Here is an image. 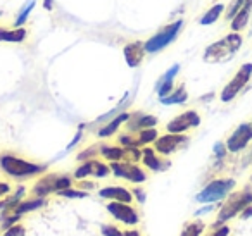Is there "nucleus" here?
Listing matches in <instances>:
<instances>
[{
    "instance_id": "36",
    "label": "nucleus",
    "mask_w": 252,
    "mask_h": 236,
    "mask_svg": "<svg viewBox=\"0 0 252 236\" xmlns=\"http://www.w3.org/2000/svg\"><path fill=\"white\" fill-rule=\"evenodd\" d=\"M133 197L137 198V202L138 204H145V200H147V191L144 190V188H140V186H135L133 188Z\"/></svg>"
},
{
    "instance_id": "35",
    "label": "nucleus",
    "mask_w": 252,
    "mask_h": 236,
    "mask_svg": "<svg viewBox=\"0 0 252 236\" xmlns=\"http://www.w3.org/2000/svg\"><path fill=\"white\" fill-rule=\"evenodd\" d=\"M26 229L21 224H12L11 228H7L4 231V236H25Z\"/></svg>"
},
{
    "instance_id": "22",
    "label": "nucleus",
    "mask_w": 252,
    "mask_h": 236,
    "mask_svg": "<svg viewBox=\"0 0 252 236\" xmlns=\"http://www.w3.org/2000/svg\"><path fill=\"white\" fill-rule=\"evenodd\" d=\"M25 195H26V186H18L16 188V191L11 195V197H7L5 200L0 202V212H2V215L9 214V212H12L16 208V205L19 204V202L25 200Z\"/></svg>"
},
{
    "instance_id": "41",
    "label": "nucleus",
    "mask_w": 252,
    "mask_h": 236,
    "mask_svg": "<svg viewBox=\"0 0 252 236\" xmlns=\"http://www.w3.org/2000/svg\"><path fill=\"white\" fill-rule=\"evenodd\" d=\"M214 210V204H206V207L199 208V210L195 212V215L199 217V215H206L207 212H213Z\"/></svg>"
},
{
    "instance_id": "21",
    "label": "nucleus",
    "mask_w": 252,
    "mask_h": 236,
    "mask_svg": "<svg viewBox=\"0 0 252 236\" xmlns=\"http://www.w3.org/2000/svg\"><path fill=\"white\" fill-rule=\"evenodd\" d=\"M45 204H47V200L43 197H35V198H32V200H23V202H19V204L16 205L14 210L9 212V214H12V215H16L18 219H21L25 214L36 210V208L43 207ZM9 214H5V215H9Z\"/></svg>"
},
{
    "instance_id": "2",
    "label": "nucleus",
    "mask_w": 252,
    "mask_h": 236,
    "mask_svg": "<svg viewBox=\"0 0 252 236\" xmlns=\"http://www.w3.org/2000/svg\"><path fill=\"white\" fill-rule=\"evenodd\" d=\"M249 205H252V186H245V188H242V190H233L223 202H221L216 222L213 224V228L226 224L230 219L242 214V210H244L245 207H249Z\"/></svg>"
},
{
    "instance_id": "20",
    "label": "nucleus",
    "mask_w": 252,
    "mask_h": 236,
    "mask_svg": "<svg viewBox=\"0 0 252 236\" xmlns=\"http://www.w3.org/2000/svg\"><path fill=\"white\" fill-rule=\"evenodd\" d=\"M251 16H252V0H247V2L242 5L240 11L237 12V16L230 21V30L235 33H242L249 26Z\"/></svg>"
},
{
    "instance_id": "16",
    "label": "nucleus",
    "mask_w": 252,
    "mask_h": 236,
    "mask_svg": "<svg viewBox=\"0 0 252 236\" xmlns=\"http://www.w3.org/2000/svg\"><path fill=\"white\" fill-rule=\"evenodd\" d=\"M158 124V118L156 116H147L142 114V112H137V114H131L130 119L126 121V129L131 133L142 131V129L147 128H154Z\"/></svg>"
},
{
    "instance_id": "24",
    "label": "nucleus",
    "mask_w": 252,
    "mask_h": 236,
    "mask_svg": "<svg viewBox=\"0 0 252 236\" xmlns=\"http://www.w3.org/2000/svg\"><path fill=\"white\" fill-rule=\"evenodd\" d=\"M100 155L109 162H121V160H125V147L100 143Z\"/></svg>"
},
{
    "instance_id": "9",
    "label": "nucleus",
    "mask_w": 252,
    "mask_h": 236,
    "mask_svg": "<svg viewBox=\"0 0 252 236\" xmlns=\"http://www.w3.org/2000/svg\"><path fill=\"white\" fill-rule=\"evenodd\" d=\"M252 142V122H242L235 128V131L228 136L226 148L230 153H240L249 147Z\"/></svg>"
},
{
    "instance_id": "14",
    "label": "nucleus",
    "mask_w": 252,
    "mask_h": 236,
    "mask_svg": "<svg viewBox=\"0 0 252 236\" xmlns=\"http://www.w3.org/2000/svg\"><path fill=\"white\" fill-rule=\"evenodd\" d=\"M145 56H147V50H145V42L140 40H135V42L126 43L123 47V57H125L126 64L130 67H138L144 62Z\"/></svg>"
},
{
    "instance_id": "27",
    "label": "nucleus",
    "mask_w": 252,
    "mask_h": 236,
    "mask_svg": "<svg viewBox=\"0 0 252 236\" xmlns=\"http://www.w3.org/2000/svg\"><path fill=\"white\" fill-rule=\"evenodd\" d=\"M224 4H214L211 9H207L206 12H204V16L199 19V25H202V26H211V25H214V23L218 21V19L221 18V16L224 14Z\"/></svg>"
},
{
    "instance_id": "32",
    "label": "nucleus",
    "mask_w": 252,
    "mask_h": 236,
    "mask_svg": "<svg viewBox=\"0 0 252 236\" xmlns=\"http://www.w3.org/2000/svg\"><path fill=\"white\" fill-rule=\"evenodd\" d=\"M213 153H214V157H216V162L221 164V162H224V159H226V155L230 152H228V148H226V143L218 142V143H214Z\"/></svg>"
},
{
    "instance_id": "17",
    "label": "nucleus",
    "mask_w": 252,
    "mask_h": 236,
    "mask_svg": "<svg viewBox=\"0 0 252 236\" xmlns=\"http://www.w3.org/2000/svg\"><path fill=\"white\" fill-rule=\"evenodd\" d=\"M98 195L105 200L123 202V204H131L133 202V193L126 190L125 186H105L98 190Z\"/></svg>"
},
{
    "instance_id": "11",
    "label": "nucleus",
    "mask_w": 252,
    "mask_h": 236,
    "mask_svg": "<svg viewBox=\"0 0 252 236\" xmlns=\"http://www.w3.org/2000/svg\"><path fill=\"white\" fill-rule=\"evenodd\" d=\"M111 166L98 159L85 160L80 167H76L74 171V179H87V177H95V179H102V177H107L111 174Z\"/></svg>"
},
{
    "instance_id": "34",
    "label": "nucleus",
    "mask_w": 252,
    "mask_h": 236,
    "mask_svg": "<svg viewBox=\"0 0 252 236\" xmlns=\"http://www.w3.org/2000/svg\"><path fill=\"white\" fill-rule=\"evenodd\" d=\"M100 231L104 236H126V233H123L121 229L116 228V226H112V224H104L100 228Z\"/></svg>"
},
{
    "instance_id": "15",
    "label": "nucleus",
    "mask_w": 252,
    "mask_h": 236,
    "mask_svg": "<svg viewBox=\"0 0 252 236\" xmlns=\"http://www.w3.org/2000/svg\"><path fill=\"white\" fill-rule=\"evenodd\" d=\"M180 73V64H175L173 67H169L164 74L161 76V80L158 81V97L159 98H164L175 90V78L178 76Z\"/></svg>"
},
{
    "instance_id": "18",
    "label": "nucleus",
    "mask_w": 252,
    "mask_h": 236,
    "mask_svg": "<svg viewBox=\"0 0 252 236\" xmlns=\"http://www.w3.org/2000/svg\"><path fill=\"white\" fill-rule=\"evenodd\" d=\"M130 112H119L118 116H114V118L111 119V121H107L104 126H102L100 129L97 131V136L98 138H109V136L116 135V133L119 131V128H121L123 124H126V121L130 119Z\"/></svg>"
},
{
    "instance_id": "10",
    "label": "nucleus",
    "mask_w": 252,
    "mask_h": 236,
    "mask_svg": "<svg viewBox=\"0 0 252 236\" xmlns=\"http://www.w3.org/2000/svg\"><path fill=\"white\" fill-rule=\"evenodd\" d=\"M200 114L193 109L190 111L182 112L180 116L173 118L171 121L166 124V131L168 133H176V135H182V133H187L189 129H193L197 126H200Z\"/></svg>"
},
{
    "instance_id": "25",
    "label": "nucleus",
    "mask_w": 252,
    "mask_h": 236,
    "mask_svg": "<svg viewBox=\"0 0 252 236\" xmlns=\"http://www.w3.org/2000/svg\"><path fill=\"white\" fill-rule=\"evenodd\" d=\"M159 100H161V104H164V105H182V104H185V102L189 100V93H187L185 85L182 83L178 88H175V90H173L168 97L159 98Z\"/></svg>"
},
{
    "instance_id": "7",
    "label": "nucleus",
    "mask_w": 252,
    "mask_h": 236,
    "mask_svg": "<svg viewBox=\"0 0 252 236\" xmlns=\"http://www.w3.org/2000/svg\"><path fill=\"white\" fill-rule=\"evenodd\" d=\"M190 143V136L182 133V135H176V133H168V135H162L156 140L152 145H154V150L159 153V155L169 157L173 153L180 152V150L187 148Z\"/></svg>"
},
{
    "instance_id": "12",
    "label": "nucleus",
    "mask_w": 252,
    "mask_h": 236,
    "mask_svg": "<svg viewBox=\"0 0 252 236\" xmlns=\"http://www.w3.org/2000/svg\"><path fill=\"white\" fill-rule=\"evenodd\" d=\"M107 212L116 219V221L123 222L126 226H137L140 222V217H138V212L131 207L130 204H123V202H114L111 200L107 205H105Z\"/></svg>"
},
{
    "instance_id": "39",
    "label": "nucleus",
    "mask_w": 252,
    "mask_h": 236,
    "mask_svg": "<svg viewBox=\"0 0 252 236\" xmlns=\"http://www.w3.org/2000/svg\"><path fill=\"white\" fill-rule=\"evenodd\" d=\"M12 191V186L9 183H4V181H0V198L5 197Z\"/></svg>"
},
{
    "instance_id": "28",
    "label": "nucleus",
    "mask_w": 252,
    "mask_h": 236,
    "mask_svg": "<svg viewBox=\"0 0 252 236\" xmlns=\"http://www.w3.org/2000/svg\"><path fill=\"white\" fill-rule=\"evenodd\" d=\"M35 5H36L35 0H28V2L23 5L21 11H19V14H18V18H16V21H14V28H21V26L26 25V21H28L30 14H32V11L35 9Z\"/></svg>"
},
{
    "instance_id": "4",
    "label": "nucleus",
    "mask_w": 252,
    "mask_h": 236,
    "mask_svg": "<svg viewBox=\"0 0 252 236\" xmlns=\"http://www.w3.org/2000/svg\"><path fill=\"white\" fill-rule=\"evenodd\" d=\"M237 186V181L233 177H216V179L209 181L199 193L195 195V200L199 204H216V202H223L231 191Z\"/></svg>"
},
{
    "instance_id": "37",
    "label": "nucleus",
    "mask_w": 252,
    "mask_h": 236,
    "mask_svg": "<svg viewBox=\"0 0 252 236\" xmlns=\"http://www.w3.org/2000/svg\"><path fill=\"white\" fill-rule=\"evenodd\" d=\"M83 128H85V124H81L80 126V129H78V133H76V136H74L73 140H71V143L66 147V152H69V150H73L74 147L78 145V143L81 142V138H83Z\"/></svg>"
},
{
    "instance_id": "23",
    "label": "nucleus",
    "mask_w": 252,
    "mask_h": 236,
    "mask_svg": "<svg viewBox=\"0 0 252 236\" xmlns=\"http://www.w3.org/2000/svg\"><path fill=\"white\" fill-rule=\"evenodd\" d=\"M28 31L26 28H14V30H5L0 28V42H7V43H21L26 40Z\"/></svg>"
},
{
    "instance_id": "6",
    "label": "nucleus",
    "mask_w": 252,
    "mask_h": 236,
    "mask_svg": "<svg viewBox=\"0 0 252 236\" xmlns=\"http://www.w3.org/2000/svg\"><path fill=\"white\" fill-rule=\"evenodd\" d=\"M252 80V64L251 62H245L240 66V69L235 73V76L224 85V88L221 90L220 93V100L223 104H230L233 102L242 91L247 88V85L251 83Z\"/></svg>"
},
{
    "instance_id": "30",
    "label": "nucleus",
    "mask_w": 252,
    "mask_h": 236,
    "mask_svg": "<svg viewBox=\"0 0 252 236\" xmlns=\"http://www.w3.org/2000/svg\"><path fill=\"white\" fill-rule=\"evenodd\" d=\"M247 0H231L230 4L226 5V9H224V14H223V18H224V21H228L230 23L231 19L237 16V12L242 9V5L245 4Z\"/></svg>"
},
{
    "instance_id": "8",
    "label": "nucleus",
    "mask_w": 252,
    "mask_h": 236,
    "mask_svg": "<svg viewBox=\"0 0 252 236\" xmlns=\"http://www.w3.org/2000/svg\"><path fill=\"white\" fill-rule=\"evenodd\" d=\"M111 171L116 177H121V179H126L130 181V183H135V184H140V183H145L147 181V173L142 169L140 166L133 162H111Z\"/></svg>"
},
{
    "instance_id": "43",
    "label": "nucleus",
    "mask_w": 252,
    "mask_h": 236,
    "mask_svg": "<svg viewBox=\"0 0 252 236\" xmlns=\"http://www.w3.org/2000/svg\"><path fill=\"white\" fill-rule=\"evenodd\" d=\"M43 7H45V11H52L54 0H43Z\"/></svg>"
},
{
    "instance_id": "19",
    "label": "nucleus",
    "mask_w": 252,
    "mask_h": 236,
    "mask_svg": "<svg viewBox=\"0 0 252 236\" xmlns=\"http://www.w3.org/2000/svg\"><path fill=\"white\" fill-rule=\"evenodd\" d=\"M57 177L59 174H43L35 184H33V195L35 197H43L45 198L47 195L56 193V184H57Z\"/></svg>"
},
{
    "instance_id": "44",
    "label": "nucleus",
    "mask_w": 252,
    "mask_h": 236,
    "mask_svg": "<svg viewBox=\"0 0 252 236\" xmlns=\"http://www.w3.org/2000/svg\"><path fill=\"white\" fill-rule=\"evenodd\" d=\"M126 236H140V233L137 231V229H128V231H125Z\"/></svg>"
},
{
    "instance_id": "38",
    "label": "nucleus",
    "mask_w": 252,
    "mask_h": 236,
    "mask_svg": "<svg viewBox=\"0 0 252 236\" xmlns=\"http://www.w3.org/2000/svg\"><path fill=\"white\" fill-rule=\"evenodd\" d=\"M228 235H230L228 224H221V226H218V228H214L207 236H228Z\"/></svg>"
},
{
    "instance_id": "3",
    "label": "nucleus",
    "mask_w": 252,
    "mask_h": 236,
    "mask_svg": "<svg viewBox=\"0 0 252 236\" xmlns=\"http://www.w3.org/2000/svg\"><path fill=\"white\" fill-rule=\"evenodd\" d=\"M0 169L4 171L7 176L14 177V179H30L33 176L45 173L47 166L45 164H35L30 162L26 159L16 155H2L0 157Z\"/></svg>"
},
{
    "instance_id": "13",
    "label": "nucleus",
    "mask_w": 252,
    "mask_h": 236,
    "mask_svg": "<svg viewBox=\"0 0 252 236\" xmlns=\"http://www.w3.org/2000/svg\"><path fill=\"white\" fill-rule=\"evenodd\" d=\"M142 162L147 169H151L152 173H162V171H168L171 167V160L166 159L164 155H159L154 150V147H145L142 150Z\"/></svg>"
},
{
    "instance_id": "33",
    "label": "nucleus",
    "mask_w": 252,
    "mask_h": 236,
    "mask_svg": "<svg viewBox=\"0 0 252 236\" xmlns=\"http://www.w3.org/2000/svg\"><path fill=\"white\" fill-rule=\"evenodd\" d=\"M57 195H59V197H64V198H85V197H88V193L85 190H74L73 186L67 188V190L59 191Z\"/></svg>"
},
{
    "instance_id": "29",
    "label": "nucleus",
    "mask_w": 252,
    "mask_h": 236,
    "mask_svg": "<svg viewBox=\"0 0 252 236\" xmlns=\"http://www.w3.org/2000/svg\"><path fill=\"white\" fill-rule=\"evenodd\" d=\"M204 229H206V226H204L202 221H193L185 224V228H183L180 236H200L204 233Z\"/></svg>"
},
{
    "instance_id": "42",
    "label": "nucleus",
    "mask_w": 252,
    "mask_h": 236,
    "mask_svg": "<svg viewBox=\"0 0 252 236\" xmlns=\"http://www.w3.org/2000/svg\"><path fill=\"white\" fill-rule=\"evenodd\" d=\"M240 217H242V219H249V217H252V205H249V207H245L244 210H242Z\"/></svg>"
},
{
    "instance_id": "1",
    "label": "nucleus",
    "mask_w": 252,
    "mask_h": 236,
    "mask_svg": "<svg viewBox=\"0 0 252 236\" xmlns=\"http://www.w3.org/2000/svg\"><path fill=\"white\" fill-rule=\"evenodd\" d=\"M242 45H244L242 33L231 31L228 35H224L223 38H220L218 42H213L211 45H207L206 50H204L202 59L207 64L228 62V60H231L237 56V52L242 49Z\"/></svg>"
},
{
    "instance_id": "5",
    "label": "nucleus",
    "mask_w": 252,
    "mask_h": 236,
    "mask_svg": "<svg viewBox=\"0 0 252 236\" xmlns=\"http://www.w3.org/2000/svg\"><path fill=\"white\" fill-rule=\"evenodd\" d=\"M185 21L178 19V21H173L169 25H166L164 28H161L154 36H151L149 40H145V50L147 54H158L161 50H164L166 47H169L176 38L180 36L183 30Z\"/></svg>"
},
{
    "instance_id": "26",
    "label": "nucleus",
    "mask_w": 252,
    "mask_h": 236,
    "mask_svg": "<svg viewBox=\"0 0 252 236\" xmlns=\"http://www.w3.org/2000/svg\"><path fill=\"white\" fill-rule=\"evenodd\" d=\"M133 135H135V147H138V148L145 145H151V143H154L156 140L159 138V133L156 128L142 129V131H137V133H133Z\"/></svg>"
},
{
    "instance_id": "45",
    "label": "nucleus",
    "mask_w": 252,
    "mask_h": 236,
    "mask_svg": "<svg viewBox=\"0 0 252 236\" xmlns=\"http://www.w3.org/2000/svg\"><path fill=\"white\" fill-rule=\"evenodd\" d=\"M251 183H252V176H251Z\"/></svg>"
},
{
    "instance_id": "31",
    "label": "nucleus",
    "mask_w": 252,
    "mask_h": 236,
    "mask_svg": "<svg viewBox=\"0 0 252 236\" xmlns=\"http://www.w3.org/2000/svg\"><path fill=\"white\" fill-rule=\"evenodd\" d=\"M100 153V145H92V147H88V148H85V150H81L80 153H78V157L76 159L78 160H92V159H95V157Z\"/></svg>"
},
{
    "instance_id": "40",
    "label": "nucleus",
    "mask_w": 252,
    "mask_h": 236,
    "mask_svg": "<svg viewBox=\"0 0 252 236\" xmlns=\"http://www.w3.org/2000/svg\"><path fill=\"white\" fill-rule=\"evenodd\" d=\"M78 186H80V190H94L95 188V183L94 181H87V179H80V184H78Z\"/></svg>"
}]
</instances>
